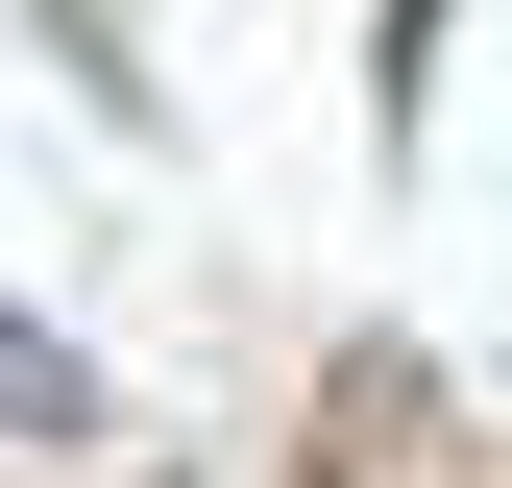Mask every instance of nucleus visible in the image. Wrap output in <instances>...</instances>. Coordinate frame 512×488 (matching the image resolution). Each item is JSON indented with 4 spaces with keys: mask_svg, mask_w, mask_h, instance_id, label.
<instances>
[{
    "mask_svg": "<svg viewBox=\"0 0 512 488\" xmlns=\"http://www.w3.org/2000/svg\"><path fill=\"white\" fill-rule=\"evenodd\" d=\"M0 415H25V440H98V366L49 342V318H0Z\"/></svg>",
    "mask_w": 512,
    "mask_h": 488,
    "instance_id": "obj_1",
    "label": "nucleus"
}]
</instances>
